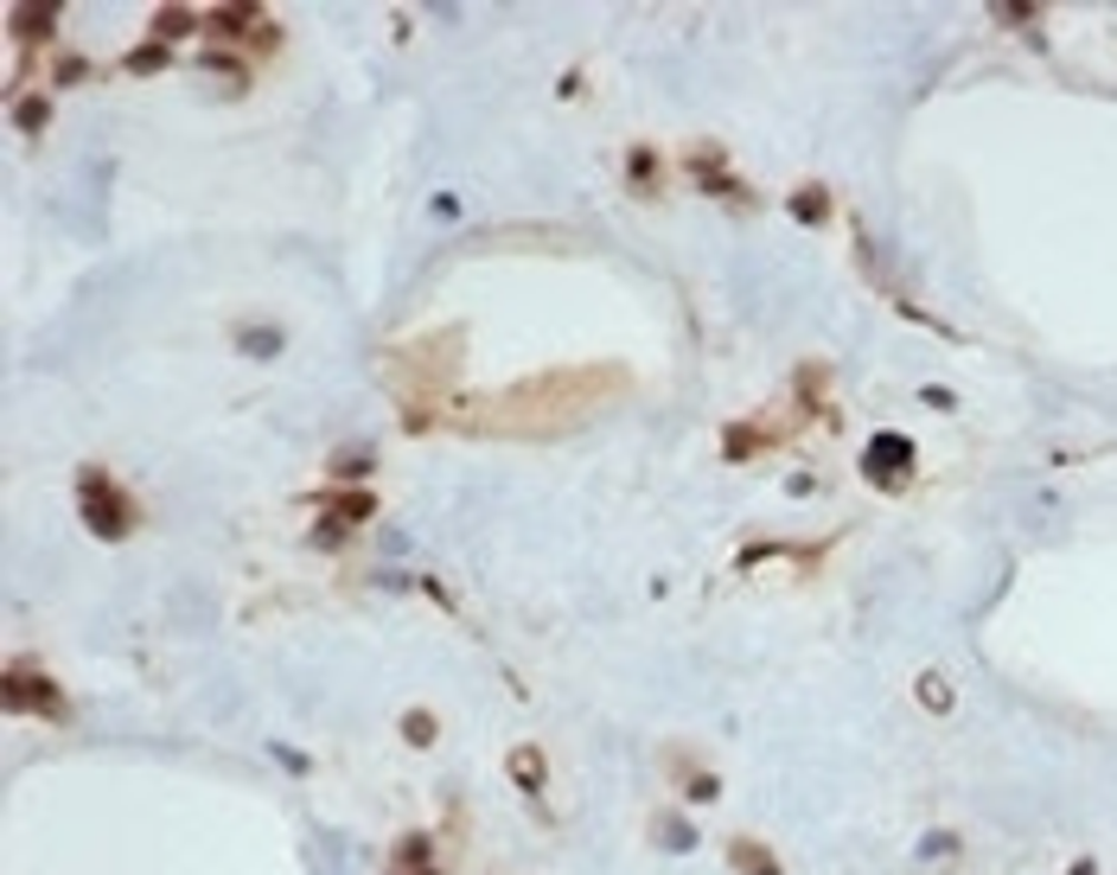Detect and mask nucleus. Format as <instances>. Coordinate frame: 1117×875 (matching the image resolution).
<instances>
[{
	"label": "nucleus",
	"mask_w": 1117,
	"mask_h": 875,
	"mask_svg": "<svg viewBox=\"0 0 1117 875\" xmlns=\"http://www.w3.org/2000/svg\"><path fill=\"white\" fill-rule=\"evenodd\" d=\"M620 390H626V371H613V364H562V371H536L524 384L485 390L473 403L447 410V429H466V435H556V429L587 422Z\"/></svg>",
	"instance_id": "nucleus-1"
},
{
	"label": "nucleus",
	"mask_w": 1117,
	"mask_h": 875,
	"mask_svg": "<svg viewBox=\"0 0 1117 875\" xmlns=\"http://www.w3.org/2000/svg\"><path fill=\"white\" fill-rule=\"evenodd\" d=\"M77 505H83V524H90L97 537H128L134 517H141V505H134L102 466H83V473H77Z\"/></svg>",
	"instance_id": "nucleus-2"
},
{
	"label": "nucleus",
	"mask_w": 1117,
	"mask_h": 875,
	"mask_svg": "<svg viewBox=\"0 0 1117 875\" xmlns=\"http://www.w3.org/2000/svg\"><path fill=\"white\" fill-rule=\"evenodd\" d=\"M7 710H32V716L71 722V703H64V691L51 684L46 671H32V665H13V671H7Z\"/></svg>",
	"instance_id": "nucleus-3"
},
{
	"label": "nucleus",
	"mask_w": 1117,
	"mask_h": 875,
	"mask_svg": "<svg viewBox=\"0 0 1117 875\" xmlns=\"http://www.w3.org/2000/svg\"><path fill=\"white\" fill-rule=\"evenodd\" d=\"M914 441L907 435H875L868 441V454H863V466H868V480H882V486H900L907 473H914Z\"/></svg>",
	"instance_id": "nucleus-4"
},
{
	"label": "nucleus",
	"mask_w": 1117,
	"mask_h": 875,
	"mask_svg": "<svg viewBox=\"0 0 1117 875\" xmlns=\"http://www.w3.org/2000/svg\"><path fill=\"white\" fill-rule=\"evenodd\" d=\"M511 780H517L524 793H536V786H543V747H511Z\"/></svg>",
	"instance_id": "nucleus-5"
},
{
	"label": "nucleus",
	"mask_w": 1117,
	"mask_h": 875,
	"mask_svg": "<svg viewBox=\"0 0 1117 875\" xmlns=\"http://www.w3.org/2000/svg\"><path fill=\"white\" fill-rule=\"evenodd\" d=\"M51 27H58L51 7L46 13H39V7H20V13H13V32H20V39H51Z\"/></svg>",
	"instance_id": "nucleus-6"
},
{
	"label": "nucleus",
	"mask_w": 1117,
	"mask_h": 875,
	"mask_svg": "<svg viewBox=\"0 0 1117 875\" xmlns=\"http://www.w3.org/2000/svg\"><path fill=\"white\" fill-rule=\"evenodd\" d=\"M728 856H735V869H741V875H779V863H773V849L735 844V849H728Z\"/></svg>",
	"instance_id": "nucleus-7"
},
{
	"label": "nucleus",
	"mask_w": 1117,
	"mask_h": 875,
	"mask_svg": "<svg viewBox=\"0 0 1117 875\" xmlns=\"http://www.w3.org/2000/svg\"><path fill=\"white\" fill-rule=\"evenodd\" d=\"M371 473V447H345V454H332V480H364Z\"/></svg>",
	"instance_id": "nucleus-8"
},
{
	"label": "nucleus",
	"mask_w": 1117,
	"mask_h": 875,
	"mask_svg": "<svg viewBox=\"0 0 1117 875\" xmlns=\"http://www.w3.org/2000/svg\"><path fill=\"white\" fill-rule=\"evenodd\" d=\"M824 205H831V192H824V185H805V192H792V211H798L805 224H812V218H824Z\"/></svg>",
	"instance_id": "nucleus-9"
},
{
	"label": "nucleus",
	"mask_w": 1117,
	"mask_h": 875,
	"mask_svg": "<svg viewBox=\"0 0 1117 875\" xmlns=\"http://www.w3.org/2000/svg\"><path fill=\"white\" fill-rule=\"evenodd\" d=\"M919 703L945 716V710H952V684H945V677H919Z\"/></svg>",
	"instance_id": "nucleus-10"
},
{
	"label": "nucleus",
	"mask_w": 1117,
	"mask_h": 875,
	"mask_svg": "<svg viewBox=\"0 0 1117 875\" xmlns=\"http://www.w3.org/2000/svg\"><path fill=\"white\" fill-rule=\"evenodd\" d=\"M403 735H409L415 747H429V742H434V716H429V710H409V716H403Z\"/></svg>",
	"instance_id": "nucleus-11"
},
{
	"label": "nucleus",
	"mask_w": 1117,
	"mask_h": 875,
	"mask_svg": "<svg viewBox=\"0 0 1117 875\" xmlns=\"http://www.w3.org/2000/svg\"><path fill=\"white\" fill-rule=\"evenodd\" d=\"M658 837H664V844H671V849H690V844H696V837H690V824H684V818H658Z\"/></svg>",
	"instance_id": "nucleus-12"
},
{
	"label": "nucleus",
	"mask_w": 1117,
	"mask_h": 875,
	"mask_svg": "<svg viewBox=\"0 0 1117 875\" xmlns=\"http://www.w3.org/2000/svg\"><path fill=\"white\" fill-rule=\"evenodd\" d=\"M167 64V46H134V58H128V71H160Z\"/></svg>",
	"instance_id": "nucleus-13"
},
{
	"label": "nucleus",
	"mask_w": 1117,
	"mask_h": 875,
	"mask_svg": "<svg viewBox=\"0 0 1117 875\" xmlns=\"http://www.w3.org/2000/svg\"><path fill=\"white\" fill-rule=\"evenodd\" d=\"M192 27H199V13H160V32H167V39H179V32H192Z\"/></svg>",
	"instance_id": "nucleus-14"
},
{
	"label": "nucleus",
	"mask_w": 1117,
	"mask_h": 875,
	"mask_svg": "<svg viewBox=\"0 0 1117 875\" xmlns=\"http://www.w3.org/2000/svg\"><path fill=\"white\" fill-rule=\"evenodd\" d=\"M243 345H250V352H262V359H269V352H275V345H281V333H243Z\"/></svg>",
	"instance_id": "nucleus-15"
},
{
	"label": "nucleus",
	"mask_w": 1117,
	"mask_h": 875,
	"mask_svg": "<svg viewBox=\"0 0 1117 875\" xmlns=\"http://www.w3.org/2000/svg\"><path fill=\"white\" fill-rule=\"evenodd\" d=\"M722 786H715V773H703V780H690V798H715Z\"/></svg>",
	"instance_id": "nucleus-16"
}]
</instances>
